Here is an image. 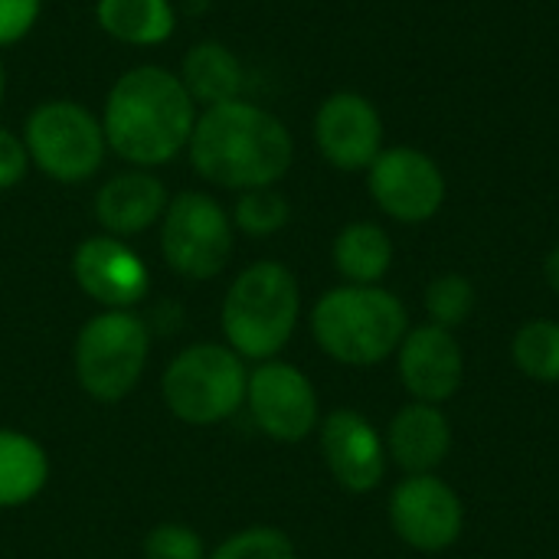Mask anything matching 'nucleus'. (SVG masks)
Masks as SVG:
<instances>
[{"mask_svg":"<svg viewBox=\"0 0 559 559\" xmlns=\"http://www.w3.org/2000/svg\"><path fill=\"white\" fill-rule=\"evenodd\" d=\"M292 157L295 141L288 128L272 111L239 98L210 105L190 134L197 174L229 190L272 187L288 174Z\"/></svg>","mask_w":559,"mask_h":559,"instance_id":"nucleus-1","label":"nucleus"},{"mask_svg":"<svg viewBox=\"0 0 559 559\" xmlns=\"http://www.w3.org/2000/svg\"><path fill=\"white\" fill-rule=\"evenodd\" d=\"M193 105L180 75L160 66L128 69L105 102V141L131 164H167L190 144L197 124Z\"/></svg>","mask_w":559,"mask_h":559,"instance_id":"nucleus-2","label":"nucleus"},{"mask_svg":"<svg viewBox=\"0 0 559 559\" xmlns=\"http://www.w3.org/2000/svg\"><path fill=\"white\" fill-rule=\"evenodd\" d=\"M321 350L347 367H373L393 357L409 331L403 301L380 285H344L321 295L311 311Z\"/></svg>","mask_w":559,"mask_h":559,"instance_id":"nucleus-3","label":"nucleus"},{"mask_svg":"<svg viewBox=\"0 0 559 559\" xmlns=\"http://www.w3.org/2000/svg\"><path fill=\"white\" fill-rule=\"evenodd\" d=\"M301 295L295 275L282 262L249 265L226 292L223 331L239 357L269 360L295 334Z\"/></svg>","mask_w":559,"mask_h":559,"instance_id":"nucleus-4","label":"nucleus"},{"mask_svg":"<svg viewBox=\"0 0 559 559\" xmlns=\"http://www.w3.org/2000/svg\"><path fill=\"white\" fill-rule=\"evenodd\" d=\"M249 373L242 357L223 344H193L164 370V400L190 426H210L233 416L246 400Z\"/></svg>","mask_w":559,"mask_h":559,"instance_id":"nucleus-5","label":"nucleus"},{"mask_svg":"<svg viewBox=\"0 0 559 559\" xmlns=\"http://www.w3.org/2000/svg\"><path fill=\"white\" fill-rule=\"evenodd\" d=\"M147 347V328L131 311L95 314L75 341V377L82 390L102 403H118L138 386Z\"/></svg>","mask_w":559,"mask_h":559,"instance_id":"nucleus-6","label":"nucleus"},{"mask_svg":"<svg viewBox=\"0 0 559 559\" xmlns=\"http://www.w3.org/2000/svg\"><path fill=\"white\" fill-rule=\"evenodd\" d=\"M26 151L59 183L88 180L105 157V131L95 115L69 98L43 102L26 118Z\"/></svg>","mask_w":559,"mask_h":559,"instance_id":"nucleus-7","label":"nucleus"},{"mask_svg":"<svg viewBox=\"0 0 559 559\" xmlns=\"http://www.w3.org/2000/svg\"><path fill=\"white\" fill-rule=\"evenodd\" d=\"M160 249L174 272L187 278H213L233 255V223L206 193H180L164 210Z\"/></svg>","mask_w":559,"mask_h":559,"instance_id":"nucleus-8","label":"nucleus"},{"mask_svg":"<svg viewBox=\"0 0 559 559\" xmlns=\"http://www.w3.org/2000/svg\"><path fill=\"white\" fill-rule=\"evenodd\" d=\"M373 203L400 223H426L445 203L442 167L419 147H390L367 167Z\"/></svg>","mask_w":559,"mask_h":559,"instance_id":"nucleus-9","label":"nucleus"},{"mask_svg":"<svg viewBox=\"0 0 559 559\" xmlns=\"http://www.w3.org/2000/svg\"><path fill=\"white\" fill-rule=\"evenodd\" d=\"M390 524L413 550L442 554L462 537L465 508L442 478L409 475L390 495Z\"/></svg>","mask_w":559,"mask_h":559,"instance_id":"nucleus-10","label":"nucleus"},{"mask_svg":"<svg viewBox=\"0 0 559 559\" xmlns=\"http://www.w3.org/2000/svg\"><path fill=\"white\" fill-rule=\"evenodd\" d=\"M246 400L259 429L278 442H301L318 426V393L292 364H262L249 377Z\"/></svg>","mask_w":559,"mask_h":559,"instance_id":"nucleus-11","label":"nucleus"},{"mask_svg":"<svg viewBox=\"0 0 559 559\" xmlns=\"http://www.w3.org/2000/svg\"><path fill=\"white\" fill-rule=\"evenodd\" d=\"M314 141L341 170H367L383 151V118L370 98L357 92H334L314 115Z\"/></svg>","mask_w":559,"mask_h":559,"instance_id":"nucleus-12","label":"nucleus"},{"mask_svg":"<svg viewBox=\"0 0 559 559\" xmlns=\"http://www.w3.org/2000/svg\"><path fill=\"white\" fill-rule=\"evenodd\" d=\"M79 288L111 311H128L147 295L151 275L141 255L118 236H92L72 255Z\"/></svg>","mask_w":559,"mask_h":559,"instance_id":"nucleus-13","label":"nucleus"},{"mask_svg":"<svg viewBox=\"0 0 559 559\" xmlns=\"http://www.w3.org/2000/svg\"><path fill=\"white\" fill-rule=\"evenodd\" d=\"M396 357L400 380L416 396V403H445L465 380V357L455 334L432 321L406 331Z\"/></svg>","mask_w":559,"mask_h":559,"instance_id":"nucleus-14","label":"nucleus"},{"mask_svg":"<svg viewBox=\"0 0 559 559\" xmlns=\"http://www.w3.org/2000/svg\"><path fill=\"white\" fill-rule=\"evenodd\" d=\"M321 452L334 481L354 495H367L383 481L386 449L380 432L354 409H334L321 426Z\"/></svg>","mask_w":559,"mask_h":559,"instance_id":"nucleus-15","label":"nucleus"},{"mask_svg":"<svg viewBox=\"0 0 559 559\" xmlns=\"http://www.w3.org/2000/svg\"><path fill=\"white\" fill-rule=\"evenodd\" d=\"M452 449V426L432 403L403 406L386 432V452L406 475H432Z\"/></svg>","mask_w":559,"mask_h":559,"instance_id":"nucleus-16","label":"nucleus"},{"mask_svg":"<svg viewBox=\"0 0 559 559\" xmlns=\"http://www.w3.org/2000/svg\"><path fill=\"white\" fill-rule=\"evenodd\" d=\"M167 190L144 170L111 177L95 197V216L111 236H138L151 229L167 210Z\"/></svg>","mask_w":559,"mask_h":559,"instance_id":"nucleus-17","label":"nucleus"},{"mask_svg":"<svg viewBox=\"0 0 559 559\" xmlns=\"http://www.w3.org/2000/svg\"><path fill=\"white\" fill-rule=\"evenodd\" d=\"M180 82L187 88V95L193 102L219 105V102H233L239 98L242 88V66L239 59L216 39H203L197 43L187 56H183V72Z\"/></svg>","mask_w":559,"mask_h":559,"instance_id":"nucleus-18","label":"nucleus"},{"mask_svg":"<svg viewBox=\"0 0 559 559\" xmlns=\"http://www.w3.org/2000/svg\"><path fill=\"white\" fill-rule=\"evenodd\" d=\"M95 16L108 36L131 46H157L177 26L170 0H98Z\"/></svg>","mask_w":559,"mask_h":559,"instance_id":"nucleus-19","label":"nucleus"},{"mask_svg":"<svg viewBox=\"0 0 559 559\" xmlns=\"http://www.w3.org/2000/svg\"><path fill=\"white\" fill-rule=\"evenodd\" d=\"M334 265L350 285H377L393 265V242L377 223H350L334 239Z\"/></svg>","mask_w":559,"mask_h":559,"instance_id":"nucleus-20","label":"nucleus"},{"mask_svg":"<svg viewBox=\"0 0 559 559\" xmlns=\"http://www.w3.org/2000/svg\"><path fill=\"white\" fill-rule=\"evenodd\" d=\"M49 478V462L39 442L0 429V508L33 501Z\"/></svg>","mask_w":559,"mask_h":559,"instance_id":"nucleus-21","label":"nucleus"},{"mask_svg":"<svg viewBox=\"0 0 559 559\" xmlns=\"http://www.w3.org/2000/svg\"><path fill=\"white\" fill-rule=\"evenodd\" d=\"M518 370L537 383H559V321L534 318L518 328L511 341Z\"/></svg>","mask_w":559,"mask_h":559,"instance_id":"nucleus-22","label":"nucleus"},{"mask_svg":"<svg viewBox=\"0 0 559 559\" xmlns=\"http://www.w3.org/2000/svg\"><path fill=\"white\" fill-rule=\"evenodd\" d=\"M475 285L459 275V272H449V275H439L436 282H429L426 288V311L432 318V324L452 331V328H462L472 311H475Z\"/></svg>","mask_w":559,"mask_h":559,"instance_id":"nucleus-23","label":"nucleus"},{"mask_svg":"<svg viewBox=\"0 0 559 559\" xmlns=\"http://www.w3.org/2000/svg\"><path fill=\"white\" fill-rule=\"evenodd\" d=\"M288 216L292 206L275 187L246 190L236 203V226L249 236H272L288 223Z\"/></svg>","mask_w":559,"mask_h":559,"instance_id":"nucleus-24","label":"nucleus"},{"mask_svg":"<svg viewBox=\"0 0 559 559\" xmlns=\"http://www.w3.org/2000/svg\"><path fill=\"white\" fill-rule=\"evenodd\" d=\"M210 559H295V544L275 527H249L219 544Z\"/></svg>","mask_w":559,"mask_h":559,"instance_id":"nucleus-25","label":"nucleus"},{"mask_svg":"<svg viewBox=\"0 0 559 559\" xmlns=\"http://www.w3.org/2000/svg\"><path fill=\"white\" fill-rule=\"evenodd\" d=\"M144 559H206L203 540L183 524H160L144 540Z\"/></svg>","mask_w":559,"mask_h":559,"instance_id":"nucleus-26","label":"nucleus"},{"mask_svg":"<svg viewBox=\"0 0 559 559\" xmlns=\"http://www.w3.org/2000/svg\"><path fill=\"white\" fill-rule=\"evenodd\" d=\"M39 16V0H0V46L23 39Z\"/></svg>","mask_w":559,"mask_h":559,"instance_id":"nucleus-27","label":"nucleus"},{"mask_svg":"<svg viewBox=\"0 0 559 559\" xmlns=\"http://www.w3.org/2000/svg\"><path fill=\"white\" fill-rule=\"evenodd\" d=\"M26 164H29L26 144L13 131L0 128V190L16 187L26 174Z\"/></svg>","mask_w":559,"mask_h":559,"instance_id":"nucleus-28","label":"nucleus"},{"mask_svg":"<svg viewBox=\"0 0 559 559\" xmlns=\"http://www.w3.org/2000/svg\"><path fill=\"white\" fill-rule=\"evenodd\" d=\"M544 275H547V285L554 288L559 295V246L547 255V262H544Z\"/></svg>","mask_w":559,"mask_h":559,"instance_id":"nucleus-29","label":"nucleus"},{"mask_svg":"<svg viewBox=\"0 0 559 559\" xmlns=\"http://www.w3.org/2000/svg\"><path fill=\"white\" fill-rule=\"evenodd\" d=\"M0 98H3V66H0Z\"/></svg>","mask_w":559,"mask_h":559,"instance_id":"nucleus-30","label":"nucleus"}]
</instances>
